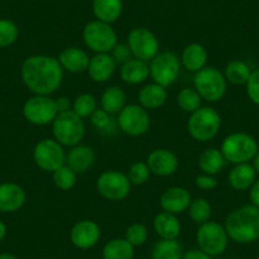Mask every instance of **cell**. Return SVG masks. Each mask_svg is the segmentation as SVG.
<instances>
[{
	"label": "cell",
	"instance_id": "cell-41",
	"mask_svg": "<svg viewBox=\"0 0 259 259\" xmlns=\"http://www.w3.org/2000/svg\"><path fill=\"white\" fill-rule=\"evenodd\" d=\"M246 94L254 104L259 106V69L251 71L246 81Z\"/></svg>",
	"mask_w": 259,
	"mask_h": 259
},
{
	"label": "cell",
	"instance_id": "cell-14",
	"mask_svg": "<svg viewBox=\"0 0 259 259\" xmlns=\"http://www.w3.org/2000/svg\"><path fill=\"white\" fill-rule=\"evenodd\" d=\"M127 45L133 56L143 61H151L159 54V39L150 29L145 27H136L128 33Z\"/></svg>",
	"mask_w": 259,
	"mask_h": 259
},
{
	"label": "cell",
	"instance_id": "cell-1",
	"mask_svg": "<svg viewBox=\"0 0 259 259\" xmlns=\"http://www.w3.org/2000/svg\"><path fill=\"white\" fill-rule=\"evenodd\" d=\"M21 78L34 96H50L61 85L64 69L55 57L33 55L22 64Z\"/></svg>",
	"mask_w": 259,
	"mask_h": 259
},
{
	"label": "cell",
	"instance_id": "cell-32",
	"mask_svg": "<svg viewBox=\"0 0 259 259\" xmlns=\"http://www.w3.org/2000/svg\"><path fill=\"white\" fill-rule=\"evenodd\" d=\"M250 74L251 70L246 62L241 60H233L226 65L224 75L229 83L234 85H243V84H246Z\"/></svg>",
	"mask_w": 259,
	"mask_h": 259
},
{
	"label": "cell",
	"instance_id": "cell-21",
	"mask_svg": "<svg viewBox=\"0 0 259 259\" xmlns=\"http://www.w3.org/2000/svg\"><path fill=\"white\" fill-rule=\"evenodd\" d=\"M96 154L91 146L75 145L66 153V165L70 166L76 174H83L93 166Z\"/></svg>",
	"mask_w": 259,
	"mask_h": 259
},
{
	"label": "cell",
	"instance_id": "cell-38",
	"mask_svg": "<svg viewBox=\"0 0 259 259\" xmlns=\"http://www.w3.org/2000/svg\"><path fill=\"white\" fill-rule=\"evenodd\" d=\"M19 29L11 19H0V49L12 46L18 39Z\"/></svg>",
	"mask_w": 259,
	"mask_h": 259
},
{
	"label": "cell",
	"instance_id": "cell-11",
	"mask_svg": "<svg viewBox=\"0 0 259 259\" xmlns=\"http://www.w3.org/2000/svg\"><path fill=\"white\" fill-rule=\"evenodd\" d=\"M23 116L29 123L45 126L54 122L59 114L55 99L50 96H33L23 104Z\"/></svg>",
	"mask_w": 259,
	"mask_h": 259
},
{
	"label": "cell",
	"instance_id": "cell-25",
	"mask_svg": "<svg viewBox=\"0 0 259 259\" xmlns=\"http://www.w3.org/2000/svg\"><path fill=\"white\" fill-rule=\"evenodd\" d=\"M256 170L251 164L243 163L236 164L229 173V183L236 191H246L250 189L254 182L256 181Z\"/></svg>",
	"mask_w": 259,
	"mask_h": 259
},
{
	"label": "cell",
	"instance_id": "cell-39",
	"mask_svg": "<svg viewBox=\"0 0 259 259\" xmlns=\"http://www.w3.org/2000/svg\"><path fill=\"white\" fill-rule=\"evenodd\" d=\"M149 238V230L144 224H131L124 231V239L133 246H140L146 243Z\"/></svg>",
	"mask_w": 259,
	"mask_h": 259
},
{
	"label": "cell",
	"instance_id": "cell-17",
	"mask_svg": "<svg viewBox=\"0 0 259 259\" xmlns=\"http://www.w3.org/2000/svg\"><path fill=\"white\" fill-rule=\"evenodd\" d=\"M27 194L23 187L13 182L0 184V212L13 213L23 207Z\"/></svg>",
	"mask_w": 259,
	"mask_h": 259
},
{
	"label": "cell",
	"instance_id": "cell-46",
	"mask_svg": "<svg viewBox=\"0 0 259 259\" xmlns=\"http://www.w3.org/2000/svg\"><path fill=\"white\" fill-rule=\"evenodd\" d=\"M249 198H250L251 201V205L259 208V179H256V181L253 183V186L250 187V191H249Z\"/></svg>",
	"mask_w": 259,
	"mask_h": 259
},
{
	"label": "cell",
	"instance_id": "cell-8",
	"mask_svg": "<svg viewBox=\"0 0 259 259\" xmlns=\"http://www.w3.org/2000/svg\"><path fill=\"white\" fill-rule=\"evenodd\" d=\"M83 41L96 54H111L118 42L113 27L101 21H91L83 28Z\"/></svg>",
	"mask_w": 259,
	"mask_h": 259
},
{
	"label": "cell",
	"instance_id": "cell-23",
	"mask_svg": "<svg viewBox=\"0 0 259 259\" xmlns=\"http://www.w3.org/2000/svg\"><path fill=\"white\" fill-rule=\"evenodd\" d=\"M207 51L200 44H189L183 49L181 55V64L186 70L197 73L206 66Z\"/></svg>",
	"mask_w": 259,
	"mask_h": 259
},
{
	"label": "cell",
	"instance_id": "cell-30",
	"mask_svg": "<svg viewBox=\"0 0 259 259\" xmlns=\"http://www.w3.org/2000/svg\"><path fill=\"white\" fill-rule=\"evenodd\" d=\"M225 163L226 160L224 158L223 153L216 148L206 149L198 156V166H200V169L205 174H210V176H215V174L220 173L224 166H225Z\"/></svg>",
	"mask_w": 259,
	"mask_h": 259
},
{
	"label": "cell",
	"instance_id": "cell-33",
	"mask_svg": "<svg viewBox=\"0 0 259 259\" xmlns=\"http://www.w3.org/2000/svg\"><path fill=\"white\" fill-rule=\"evenodd\" d=\"M188 216L191 220L197 225L205 224L210 221L211 215H212V207L211 203L206 198H196L192 200L191 205L188 207Z\"/></svg>",
	"mask_w": 259,
	"mask_h": 259
},
{
	"label": "cell",
	"instance_id": "cell-3",
	"mask_svg": "<svg viewBox=\"0 0 259 259\" xmlns=\"http://www.w3.org/2000/svg\"><path fill=\"white\" fill-rule=\"evenodd\" d=\"M220 113L211 107H201L189 116L187 130L192 139L206 143L215 138L221 128Z\"/></svg>",
	"mask_w": 259,
	"mask_h": 259
},
{
	"label": "cell",
	"instance_id": "cell-22",
	"mask_svg": "<svg viewBox=\"0 0 259 259\" xmlns=\"http://www.w3.org/2000/svg\"><path fill=\"white\" fill-rule=\"evenodd\" d=\"M119 75H121L122 81L126 84L136 85V84L144 83L150 76V66H149V62L133 57L121 65Z\"/></svg>",
	"mask_w": 259,
	"mask_h": 259
},
{
	"label": "cell",
	"instance_id": "cell-20",
	"mask_svg": "<svg viewBox=\"0 0 259 259\" xmlns=\"http://www.w3.org/2000/svg\"><path fill=\"white\" fill-rule=\"evenodd\" d=\"M116 61L111 54H97L91 57L89 66L87 69L89 78L96 83H106L112 78L116 71Z\"/></svg>",
	"mask_w": 259,
	"mask_h": 259
},
{
	"label": "cell",
	"instance_id": "cell-27",
	"mask_svg": "<svg viewBox=\"0 0 259 259\" xmlns=\"http://www.w3.org/2000/svg\"><path fill=\"white\" fill-rule=\"evenodd\" d=\"M122 0H93V13L97 21L113 23L121 17Z\"/></svg>",
	"mask_w": 259,
	"mask_h": 259
},
{
	"label": "cell",
	"instance_id": "cell-9",
	"mask_svg": "<svg viewBox=\"0 0 259 259\" xmlns=\"http://www.w3.org/2000/svg\"><path fill=\"white\" fill-rule=\"evenodd\" d=\"M150 76L154 83L168 88L173 85L181 73V57L174 52H159L149 64Z\"/></svg>",
	"mask_w": 259,
	"mask_h": 259
},
{
	"label": "cell",
	"instance_id": "cell-43",
	"mask_svg": "<svg viewBox=\"0 0 259 259\" xmlns=\"http://www.w3.org/2000/svg\"><path fill=\"white\" fill-rule=\"evenodd\" d=\"M196 186L203 191H211L218 187V179L210 174H200L196 177Z\"/></svg>",
	"mask_w": 259,
	"mask_h": 259
},
{
	"label": "cell",
	"instance_id": "cell-45",
	"mask_svg": "<svg viewBox=\"0 0 259 259\" xmlns=\"http://www.w3.org/2000/svg\"><path fill=\"white\" fill-rule=\"evenodd\" d=\"M182 259H212V256L207 255V254L203 253L200 249H191V250L186 251L183 254V258Z\"/></svg>",
	"mask_w": 259,
	"mask_h": 259
},
{
	"label": "cell",
	"instance_id": "cell-34",
	"mask_svg": "<svg viewBox=\"0 0 259 259\" xmlns=\"http://www.w3.org/2000/svg\"><path fill=\"white\" fill-rule=\"evenodd\" d=\"M201 103L202 98L194 88H183L177 96V104L182 111L187 113H193L194 111H197L202 107Z\"/></svg>",
	"mask_w": 259,
	"mask_h": 259
},
{
	"label": "cell",
	"instance_id": "cell-15",
	"mask_svg": "<svg viewBox=\"0 0 259 259\" xmlns=\"http://www.w3.org/2000/svg\"><path fill=\"white\" fill-rule=\"evenodd\" d=\"M101 235V226L96 221L80 220L71 228L70 241L75 248L88 250L98 244Z\"/></svg>",
	"mask_w": 259,
	"mask_h": 259
},
{
	"label": "cell",
	"instance_id": "cell-26",
	"mask_svg": "<svg viewBox=\"0 0 259 259\" xmlns=\"http://www.w3.org/2000/svg\"><path fill=\"white\" fill-rule=\"evenodd\" d=\"M168 98V93L164 87L159 85L156 83L148 84V85L143 87L139 92V104L144 107L145 109H156L164 106Z\"/></svg>",
	"mask_w": 259,
	"mask_h": 259
},
{
	"label": "cell",
	"instance_id": "cell-10",
	"mask_svg": "<svg viewBox=\"0 0 259 259\" xmlns=\"http://www.w3.org/2000/svg\"><path fill=\"white\" fill-rule=\"evenodd\" d=\"M33 160L41 170L54 173L66 163V151L55 139H42L33 148Z\"/></svg>",
	"mask_w": 259,
	"mask_h": 259
},
{
	"label": "cell",
	"instance_id": "cell-5",
	"mask_svg": "<svg viewBox=\"0 0 259 259\" xmlns=\"http://www.w3.org/2000/svg\"><path fill=\"white\" fill-rule=\"evenodd\" d=\"M220 150L226 161L236 165L253 160L259 148L258 143L251 135L245 133H234L224 139Z\"/></svg>",
	"mask_w": 259,
	"mask_h": 259
},
{
	"label": "cell",
	"instance_id": "cell-47",
	"mask_svg": "<svg viewBox=\"0 0 259 259\" xmlns=\"http://www.w3.org/2000/svg\"><path fill=\"white\" fill-rule=\"evenodd\" d=\"M7 236V226L3 221L0 220V241H3Z\"/></svg>",
	"mask_w": 259,
	"mask_h": 259
},
{
	"label": "cell",
	"instance_id": "cell-37",
	"mask_svg": "<svg viewBox=\"0 0 259 259\" xmlns=\"http://www.w3.org/2000/svg\"><path fill=\"white\" fill-rule=\"evenodd\" d=\"M111 116L112 114L107 113L104 109L97 108L89 118H91V123L94 128L103 134H113L116 130V124L118 123L114 122Z\"/></svg>",
	"mask_w": 259,
	"mask_h": 259
},
{
	"label": "cell",
	"instance_id": "cell-13",
	"mask_svg": "<svg viewBox=\"0 0 259 259\" xmlns=\"http://www.w3.org/2000/svg\"><path fill=\"white\" fill-rule=\"evenodd\" d=\"M117 123L121 131L128 136H141L150 127L148 109L140 104H126L118 113Z\"/></svg>",
	"mask_w": 259,
	"mask_h": 259
},
{
	"label": "cell",
	"instance_id": "cell-51",
	"mask_svg": "<svg viewBox=\"0 0 259 259\" xmlns=\"http://www.w3.org/2000/svg\"><path fill=\"white\" fill-rule=\"evenodd\" d=\"M44 259H49V258H44Z\"/></svg>",
	"mask_w": 259,
	"mask_h": 259
},
{
	"label": "cell",
	"instance_id": "cell-19",
	"mask_svg": "<svg viewBox=\"0 0 259 259\" xmlns=\"http://www.w3.org/2000/svg\"><path fill=\"white\" fill-rule=\"evenodd\" d=\"M57 60H59L60 65H61V68L64 70L73 74H79L87 71L91 57L83 49H79V47H66V49H64L60 52Z\"/></svg>",
	"mask_w": 259,
	"mask_h": 259
},
{
	"label": "cell",
	"instance_id": "cell-29",
	"mask_svg": "<svg viewBox=\"0 0 259 259\" xmlns=\"http://www.w3.org/2000/svg\"><path fill=\"white\" fill-rule=\"evenodd\" d=\"M126 106V93L119 87H109L102 93L101 108L109 114H118Z\"/></svg>",
	"mask_w": 259,
	"mask_h": 259
},
{
	"label": "cell",
	"instance_id": "cell-7",
	"mask_svg": "<svg viewBox=\"0 0 259 259\" xmlns=\"http://www.w3.org/2000/svg\"><path fill=\"white\" fill-rule=\"evenodd\" d=\"M196 241L200 250L213 258L221 255L226 250L229 235L225 230V226L216 221H207L198 226Z\"/></svg>",
	"mask_w": 259,
	"mask_h": 259
},
{
	"label": "cell",
	"instance_id": "cell-44",
	"mask_svg": "<svg viewBox=\"0 0 259 259\" xmlns=\"http://www.w3.org/2000/svg\"><path fill=\"white\" fill-rule=\"evenodd\" d=\"M55 103H56V108L59 113L70 111L71 106H73V102L68 97H60V98L55 99Z\"/></svg>",
	"mask_w": 259,
	"mask_h": 259
},
{
	"label": "cell",
	"instance_id": "cell-49",
	"mask_svg": "<svg viewBox=\"0 0 259 259\" xmlns=\"http://www.w3.org/2000/svg\"><path fill=\"white\" fill-rule=\"evenodd\" d=\"M253 160H254L253 166H254V168H255L256 174H259V150H258V153L255 154V156H254Z\"/></svg>",
	"mask_w": 259,
	"mask_h": 259
},
{
	"label": "cell",
	"instance_id": "cell-18",
	"mask_svg": "<svg viewBox=\"0 0 259 259\" xmlns=\"http://www.w3.org/2000/svg\"><path fill=\"white\" fill-rule=\"evenodd\" d=\"M191 202V193L184 187H170L165 189L160 196V207L165 212L174 213V215L188 210Z\"/></svg>",
	"mask_w": 259,
	"mask_h": 259
},
{
	"label": "cell",
	"instance_id": "cell-12",
	"mask_svg": "<svg viewBox=\"0 0 259 259\" xmlns=\"http://www.w3.org/2000/svg\"><path fill=\"white\" fill-rule=\"evenodd\" d=\"M127 174L118 170L103 171L97 179V191L102 197L108 201H122L131 192Z\"/></svg>",
	"mask_w": 259,
	"mask_h": 259
},
{
	"label": "cell",
	"instance_id": "cell-36",
	"mask_svg": "<svg viewBox=\"0 0 259 259\" xmlns=\"http://www.w3.org/2000/svg\"><path fill=\"white\" fill-rule=\"evenodd\" d=\"M97 108H98L97 107V99L92 94L88 93L79 94L73 101V106H71V109L80 118H88V117H91Z\"/></svg>",
	"mask_w": 259,
	"mask_h": 259
},
{
	"label": "cell",
	"instance_id": "cell-16",
	"mask_svg": "<svg viewBox=\"0 0 259 259\" xmlns=\"http://www.w3.org/2000/svg\"><path fill=\"white\" fill-rule=\"evenodd\" d=\"M149 169L158 177H168L177 171L179 160L173 151L168 149H155L151 151L146 159Z\"/></svg>",
	"mask_w": 259,
	"mask_h": 259
},
{
	"label": "cell",
	"instance_id": "cell-4",
	"mask_svg": "<svg viewBox=\"0 0 259 259\" xmlns=\"http://www.w3.org/2000/svg\"><path fill=\"white\" fill-rule=\"evenodd\" d=\"M52 134L54 139L62 146L79 145L85 135V124L83 118L78 116L73 109L62 112L56 116L52 122Z\"/></svg>",
	"mask_w": 259,
	"mask_h": 259
},
{
	"label": "cell",
	"instance_id": "cell-40",
	"mask_svg": "<svg viewBox=\"0 0 259 259\" xmlns=\"http://www.w3.org/2000/svg\"><path fill=\"white\" fill-rule=\"evenodd\" d=\"M150 174L151 171L148 164L144 161H136L130 166L128 171H127V178L133 186H143L149 181Z\"/></svg>",
	"mask_w": 259,
	"mask_h": 259
},
{
	"label": "cell",
	"instance_id": "cell-24",
	"mask_svg": "<svg viewBox=\"0 0 259 259\" xmlns=\"http://www.w3.org/2000/svg\"><path fill=\"white\" fill-rule=\"evenodd\" d=\"M153 226L160 239H178L181 235V221L174 213L161 211L154 219Z\"/></svg>",
	"mask_w": 259,
	"mask_h": 259
},
{
	"label": "cell",
	"instance_id": "cell-6",
	"mask_svg": "<svg viewBox=\"0 0 259 259\" xmlns=\"http://www.w3.org/2000/svg\"><path fill=\"white\" fill-rule=\"evenodd\" d=\"M194 89L198 92L201 98L215 103L221 101L226 93L228 80L219 69L213 66H205L196 73L193 79Z\"/></svg>",
	"mask_w": 259,
	"mask_h": 259
},
{
	"label": "cell",
	"instance_id": "cell-35",
	"mask_svg": "<svg viewBox=\"0 0 259 259\" xmlns=\"http://www.w3.org/2000/svg\"><path fill=\"white\" fill-rule=\"evenodd\" d=\"M76 179H78V174L66 164L60 166L57 170L52 173V181H54L55 187L61 191H69V189L74 188V186L76 184Z\"/></svg>",
	"mask_w": 259,
	"mask_h": 259
},
{
	"label": "cell",
	"instance_id": "cell-28",
	"mask_svg": "<svg viewBox=\"0 0 259 259\" xmlns=\"http://www.w3.org/2000/svg\"><path fill=\"white\" fill-rule=\"evenodd\" d=\"M135 246H133L124 238H116L106 243L102 250L103 259H134Z\"/></svg>",
	"mask_w": 259,
	"mask_h": 259
},
{
	"label": "cell",
	"instance_id": "cell-50",
	"mask_svg": "<svg viewBox=\"0 0 259 259\" xmlns=\"http://www.w3.org/2000/svg\"><path fill=\"white\" fill-rule=\"evenodd\" d=\"M255 259H259V255H258V256H256V258H255Z\"/></svg>",
	"mask_w": 259,
	"mask_h": 259
},
{
	"label": "cell",
	"instance_id": "cell-42",
	"mask_svg": "<svg viewBox=\"0 0 259 259\" xmlns=\"http://www.w3.org/2000/svg\"><path fill=\"white\" fill-rule=\"evenodd\" d=\"M111 56L113 57L117 65H123L124 62H127L130 59L134 57L133 52H131L127 44H117L114 49L111 51Z\"/></svg>",
	"mask_w": 259,
	"mask_h": 259
},
{
	"label": "cell",
	"instance_id": "cell-31",
	"mask_svg": "<svg viewBox=\"0 0 259 259\" xmlns=\"http://www.w3.org/2000/svg\"><path fill=\"white\" fill-rule=\"evenodd\" d=\"M183 254L178 239H160L151 250V259H182Z\"/></svg>",
	"mask_w": 259,
	"mask_h": 259
},
{
	"label": "cell",
	"instance_id": "cell-2",
	"mask_svg": "<svg viewBox=\"0 0 259 259\" xmlns=\"http://www.w3.org/2000/svg\"><path fill=\"white\" fill-rule=\"evenodd\" d=\"M229 239L239 244L254 243L259 239V208L244 205L234 210L225 220Z\"/></svg>",
	"mask_w": 259,
	"mask_h": 259
},
{
	"label": "cell",
	"instance_id": "cell-48",
	"mask_svg": "<svg viewBox=\"0 0 259 259\" xmlns=\"http://www.w3.org/2000/svg\"><path fill=\"white\" fill-rule=\"evenodd\" d=\"M0 259H19V258L12 253H2L0 254Z\"/></svg>",
	"mask_w": 259,
	"mask_h": 259
}]
</instances>
